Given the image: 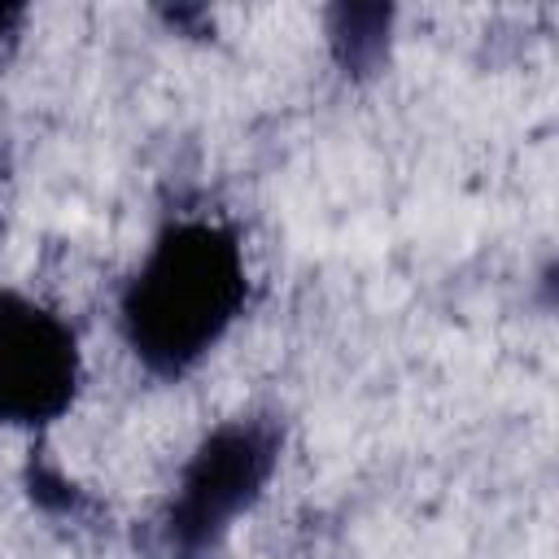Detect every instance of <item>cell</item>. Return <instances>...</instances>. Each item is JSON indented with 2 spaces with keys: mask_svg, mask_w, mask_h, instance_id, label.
Listing matches in <instances>:
<instances>
[{
  "mask_svg": "<svg viewBox=\"0 0 559 559\" xmlns=\"http://www.w3.org/2000/svg\"><path fill=\"white\" fill-rule=\"evenodd\" d=\"M83 349L74 323L48 301L0 284V424L52 428L79 397Z\"/></svg>",
  "mask_w": 559,
  "mask_h": 559,
  "instance_id": "3957f363",
  "label": "cell"
},
{
  "mask_svg": "<svg viewBox=\"0 0 559 559\" xmlns=\"http://www.w3.org/2000/svg\"><path fill=\"white\" fill-rule=\"evenodd\" d=\"M22 17H26V9H22V4H0V48L17 39V26H22Z\"/></svg>",
  "mask_w": 559,
  "mask_h": 559,
  "instance_id": "5b68a950",
  "label": "cell"
},
{
  "mask_svg": "<svg viewBox=\"0 0 559 559\" xmlns=\"http://www.w3.org/2000/svg\"><path fill=\"white\" fill-rule=\"evenodd\" d=\"M245 306L240 231L214 214H175L118 288V336L153 380H183L231 336Z\"/></svg>",
  "mask_w": 559,
  "mask_h": 559,
  "instance_id": "6da1fadb",
  "label": "cell"
},
{
  "mask_svg": "<svg viewBox=\"0 0 559 559\" xmlns=\"http://www.w3.org/2000/svg\"><path fill=\"white\" fill-rule=\"evenodd\" d=\"M284 450L275 415H236L214 424L183 459L157 520L162 559H214L231 528L262 502Z\"/></svg>",
  "mask_w": 559,
  "mask_h": 559,
  "instance_id": "7a4b0ae2",
  "label": "cell"
},
{
  "mask_svg": "<svg viewBox=\"0 0 559 559\" xmlns=\"http://www.w3.org/2000/svg\"><path fill=\"white\" fill-rule=\"evenodd\" d=\"M393 9L389 4H336L328 9V44L345 74H376L389 57Z\"/></svg>",
  "mask_w": 559,
  "mask_h": 559,
  "instance_id": "277c9868",
  "label": "cell"
}]
</instances>
